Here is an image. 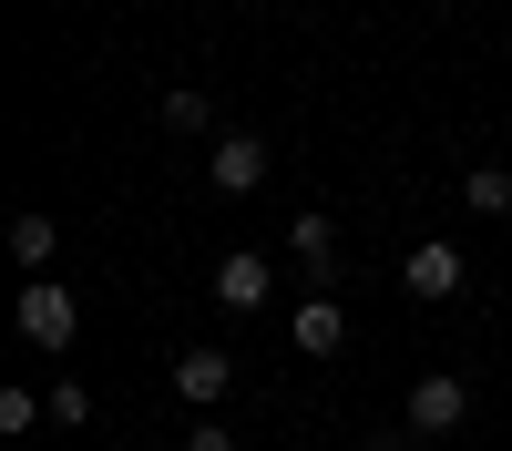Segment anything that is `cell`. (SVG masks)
Masks as SVG:
<instances>
[{
  "mask_svg": "<svg viewBox=\"0 0 512 451\" xmlns=\"http://www.w3.org/2000/svg\"><path fill=\"white\" fill-rule=\"evenodd\" d=\"M11 318H21V339L41 349V359H62L72 339H82V298L62 277H21V298H11Z\"/></svg>",
  "mask_w": 512,
  "mask_h": 451,
  "instance_id": "6da1fadb",
  "label": "cell"
},
{
  "mask_svg": "<svg viewBox=\"0 0 512 451\" xmlns=\"http://www.w3.org/2000/svg\"><path fill=\"white\" fill-rule=\"evenodd\" d=\"M461 421H472V380H461V369H420V380H410V431L451 441Z\"/></svg>",
  "mask_w": 512,
  "mask_h": 451,
  "instance_id": "7a4b0ae2",
  "label": "cell"
},
{
  "mask_svg": "<svg viewBox=\"0 0 512 451\" xmlns=\"http://www.w3.org/2000/svg\"><path fill=\"white\" fill-rule=\"evenodd\" d=\"M287 339H297V359H338V349H349V308H338L328 287H308L297 318H287Z\"/></svg>",
  "mask_w": 512,
  "mask_h": 451,
  "instance_id": "3957f363",
  "label": "cell"
},
{
  "mask_svg": "<svg viewBox=\"0 0 512 451\" xmlns=\"http://www.w3.org/2000/svg\"><path fill=\"white\" fill-rule=\"evenodd\" d=\"M400 287H410V298H431V308L461 298V246H451V236H420L410 257H400Z\"/></svg>",
  "mask_w": 512,
  "mask_h": 451,
  "instance_id": "277c9868",
  "label": "cell"
},
{
  "mask_svg": "<svg viewBox=\"0 0 512 451\" xmlns=\"http://www.w3.org/2000/svg\"><path fill=\"white\" fill-rule=\"evenodd\" d=\"M205 175H216V195H256L267 185V134H216V154H205Z\"/></svg>",
  "mask_w": 512,
  "mask_h": 451,
  "instance_id": "5b68a950",
  "label": "cell"
},
{
  "mask_svg": "<svg viewBox=\"0 0 512 451\" xmlns=\"http://www.w3.org/2000/svg\"><path fill=\"white\" fill-rule=\"evenodd\" d=\"M175 390H185L195 410H226V390H236V359H226V349H175Z\"/></svg>",
  "mask_w": 512,
  "mask_h": 451,
  "instance_id": "8992f818",
  "label": "cell"
},
{
  "mask_svg": "<svg viewBox=\"0 0 512 451\" xmlns=\"http://www.w3.org/2000/svg\"><path fill=\"white\" fill-rule=\"evenodd\" d=\"M287 246H297V267H308V277H338V226L318 216V205H297V216H287Z\"/></svg>",
  "mask_w": 512,
  "mask_h": 451,
  "instance_id": "52a82bcc",
  "label": "cell"
},
{
  "mask_svg": "<svg viewBox=\"0 0 512 451\" xmlns=\"http://www.w3.org/2000/svg\"><path fill=\"white\" fill-rule=\"evenodd\" d=\"M205 287H216V308H267V287H277V277H267V257H226Z\"/></svg>",
  "mask_w": 512,
  "mask_h": 451,
  "instance_id": "ba28073f",
  "label": "cell"
},
{
  "mask_svg": "<svg viewBox=\"0 0 512 451\" xmlns=\"http://www.w3.org/2000/svg\"><path fill=\"white\" fill-rule=\"evenodd\" d=\"M11 257H21L31 277H41V267H52V257H62V226H52V216H41V205H31V216H11Z\"/></svg>",
  "mask_w": 512,
  "mask_h": 451,
  "instance_id": "9c48e42d",
  "label": "cell"
},
{
  "mask_svg": "<svg viewBox=\"0 0 512 451\" xmlns=\"http://www.w3.org/2000/svg\"><path fill=\"white\" fill-rule=\"evenodd\" d=\"M461 195H472V216H512V175H502V164H472Z\"/></svg>",
  "mask_w": 512,
  "mask_h": 451,
  "instance_id": "30bf717a",
  "label": "cell"
},
{
  "mask_svg": "<svg viewBox=\"0 0 512 451\" xmlns=\"http://www.w3.org/2000/svg\"><path fill=\"white\" fill-rule=\"evenodd\" d=\"M164 134H216V103H205L195 82H185V93H164Z\"/></svg>",
  "mask_w": 512,
  "mask_h": 451,
  "instance_id": "8fae6325",
  "label": "cell"
},
{
  "mask_svg": "<svg viewBox=\"0 0 512 451\" xmlns=\"http://www.w3.org/2000/svg\"><path fill=\"white\" fill-rule=\"evenodd\" d=\"M31 421H52V400L41 390H0V441H21Z\"/></svg>",
  "mask_w": 512,
  "mask_h": 451,
  "instance_id": "7c38bea8",
  "label": "cell"
},
{
  "mask_svg": "<svg viewBox=\"0 0 512 451\" xmlns=\"http://www.w3.org/2000/svg\"><path fill=\"white\" fill-rule=\"evenodd\" d=\"M41 400H52V431H82V421H93V390H82V380H52Z\"/></svg>",
  "mask_w": 512,
  "mask_h": 451,
  "instance_id": "4fadbf2b",
  "label": "cell"
},
{
  "mask_svg": "<svg viewBox=\"0 0 512 451\" xmlns=\"http://www.w3.org/2000/svg\"><path fill=\"white\" fill-rule=\"evenodd\" d=\"M185 451H236V431H226V421H216V410H205V421H195V431H185Z\"/></svg>",
  "mask_w": 512,
  "mask_h": 451,
  "instance_id": "5bb4252c",
  "label": "cell"
},
{
  "mask_svg": "<svg viewBox=\"0 0 512 451\" xmlns=\"http://www.w3.org/2000/svg\"><path fill=\"white\" fill-rule=\"evenodd\" d=\"M359 451H410V431H379V441H359Z\"/></svg>",
  "mask_w": 512,
  "mask_h": 451,
  "instance_id": "9a60e30c",
  "label": "cell"
},
{
  "mask_svg": "<svg viewBox=\"0 0 512 451\" xmlns=\"http://www.w3.org/2000/svg\"><path fill=\"white\" fill-rule=\"evenodd\" d=\"M0 451H21V441H0Z\"/></svg>",
  "mask_w": 512,
  "mask_h": 451,
  "instance_id": "2e32d148",
  "label": "cell"
}]
</instances>
